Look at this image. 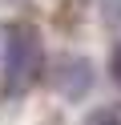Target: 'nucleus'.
I'll return each instance as SVG.
<instances>
[{"label": "nucleus", "mask_w": 121, "mask_h": 125, "mask_svg": "<svg viewBox=\"0 0 121 125\" xmlns=\"http://www.w3.org/2000/svg\"><path fill=\"white\" fill-rule=\"evenodd\" d=\"M117 73H121V65H117Z\"/></svg>", "instance_id": "f03ea898"}, {"label": "nucleus", "mask_w": 121, "mask_h": 125, "mask_svg": "<svg viewBox=\"0 0 121 125\" xmlns=\"http://www.w3.org/2000/svg\"><path fill=\"white\" fill-rule=\"evenodd\" d=\"M97 125H113V117H101V121H97Z\"/></svg>", "instance_id": "f257e3e1"}]
</instances>
